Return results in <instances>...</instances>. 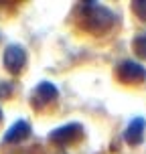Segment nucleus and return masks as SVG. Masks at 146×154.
Wrapping results in <instances>:
<instances>
[{
  "instance_id": "1",
  "label": "nucleus",
  "mask_w": 146,
  "mask_h": 154,
  "mask_svg": "<svg viewBox=\"0 0 146 154\" xmlns=\"http://www.w3.org/2000/svg\"><path fill=\"white\" fill-rule=\"evenodd\" d=\"M114 20H116L114 12L101 4H95L93 0L85 2L81 6V24H83L85 31L93 32V35L110 31L114 26Z\"/></svg>"
},
{
  "instance_id": "2",
  "label": "nucleus",
  "mask_w": 146,
  "mask_h": 154,
  "mask_svg": "<svg viewBox=\"0 0 146 154\" xmlns=\"http://www.w3.org/2000/svg\"><path fill=\"white\" fill-rule=\"evenodd\" d=\"M81 136H83V126L77 122H71V124L55 128L49 134V142H53L57 146H67V144H75Z\"/></svg>"
},
{
  "instance_id": "3",
  "label": "nucleus",
  "mask_w": 146,
  "mask_h": 154,
  "mask_svg": "<svg viewBox=\"0 0 146 154\" xmlns=\"http://www.w3.org/2000/svg\"><path fill=\"white\" fill-rule=\"evenodd\" d=\"M116 75L122 83H128V85H136V83H142L146 79V69L136 61H122L116 69Z\"/></svg>"
},
{
  "instance_id": "4",
  "label": "nucleus",
  "mask_w": 146,
  "mask_h": 154,
  "mask_svg": "<svg viewBox=\"0 0 146 154\" xmlns=\"http://www.w3.org/2000/svg\"><path fill=\"white\" fill-rule=\"evenodd\" d=\"M2 61H4V67L10 73H20L26 65V51L20 45H8Z\"/></svg>"
},
{
  "instance_id": "5",
  "label": "nucleus",
  "mask_w": 146,
  "mask_h": 154,
  "mask_svg": "<svg viewBox=\"0 0 146 154\" xmlns=\"http://www.w3.org/2000/svg\"><path fill=\"white\" fill-rule=\"evenodd\" d=\"M57 87H55L51 81H41V83L35 87V91H33V106L35 108H43L45 103H51V101L57 100Z\"/></svg>"
},
{
  "instance_id": "6",
  "label": "nucleus",
  "mask_w": 146,
  "mask_h": 154,
  "mask_svg": "<svg viewBox=\"0 0 146 154\" xmlns=\"http://www.w3.org/2000/svg\"><path fill=\"white\" fill-rule=\"evenodd\" d=\"M144 132H146V120L144 118H134L130 124H128V128L124 132V140H126V144H130V146H138L142 144V140H144Z\"/></svg>"
},
{
  "instance_id": "7",
  "label": "nucleus",
  "mask_w": 146,
  "mask_h": 154,
  "mask_svg": "<svg viewBox=\"0 0 146 154\" xmlns=\"http://www.w3.org/2000/svg\"><path fill=\"white\" fill-rule=\"evenodd\" d=\"M29 136H31V124L26 122V120H16V122L6 130L4 142H6V144H18V142L26 140Z\"/></svg>"
},
{
  "instance_id": "8",
  "label": "nucleus",
  "mask_w": 146,
  "mask_h": 154,
  "mask_svg": "<svg viewBox=\"0 0 146 154\" xmlns=\"http://www.w3.org/2000/svg\"><path fill=\"white\" fill-rule=\"evenodd\" d=\"M132 49H134V53L138 55L140 59H146V32H140V35L134 37Z\"/></svg>"
},
{
  "instance_id": "9",
  "label": "nucleus",
  "mask_w": 146,
  "mask_h": 154,
  "mask_svg": "<svg viewBox=\"0 0 146 154\" xmlns=\"http://www.w3.org/2000/svg\"><path fill=\"white\" fill-rule=\"evenodd\" d=\"M132 10H134V14L138 16L140 20H146V0H136V2H132Z\"/></svg>"
},
{
  "instance_id": "10",
  "label": "nucleus",
  "mask_w": 146,
  "mask_h": 154,
  "mask_svg": "<svg viewBox=\"0 0 146 154\" xmlns=\"http://www.w3.org/2000/svg\"><path fill=\"white\" fill-rule=\"evenodd\" d=\"M10 93H12V83H8V81L0 83V97H2V100H6Z\"/></svg>"
},
{
  "instance_id": "11",
  "label": "nucleus",
  "mask_w": 146,
  "mask_h": 154,
  "mask_svg": "<svg viewBox=\"0 0 146 154\" xmlns=\"http://www.w3.org/2000/svg\"><path fill=\"white\" fill-rule=\"evenodd\" d=\"M0 122H2V109H0Z\"/></svg>"
}]
</instances>
